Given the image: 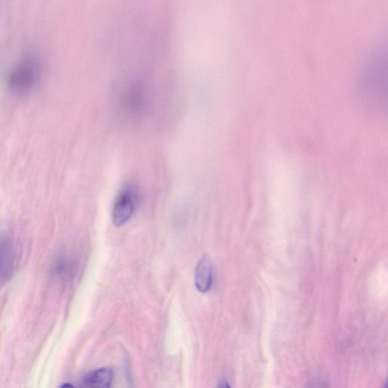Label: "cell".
<instances>
[{"mask_svg": "<svg viewBox=\"0 0 388 388\" xmlns=\"http://www.w3.org/2000/svg\"><path fill=\"white\" fill-rule=\"evenodd\" d=\"M113 380V371L109 368L95 370L83 380V387L106 388L111 386Z\"/></svg>", "mask_w": 388, "mask_h": 388, "instance_id": "obj_6", "label": "cell"}, {"mask_svg": "<svg viewBox=\"0 0 388 388\" xmlns=\"http://www.w3.org/2000/svg\"><path fill=\"white\" fill-rule=\"evenodd\" d=\"M41 73L42 62L40 56L34 52L26 53L10 71L9 88L16 93H28L39 82Z\"/></svg>", "mask_w": 388, "mask_h": 388, "instance_id": "obj_1", "label": "cell"}, {"mask_svg": "<svg viewBox=\"0 0 388 388\" xmlns=\"http://www.w3.org/2000/svg\"><path fill=\"white\" fill-rule=\"evenodd\" d=\"M220 387H229L228 382L225 380H223L221 382H220Z\"/></svg>", "mask_w": 388, "mask_h": 388, "instance_id": "obj_7", "label": "cell"}, {"mask_svg": "<svg viewBox=\"0 0 388 388\" xmlns=\"http://www.w3.org/2000/svg\"><path fill=\"white\" fill-rule=\"evenodd\" d=\"M137 201L135 186L127 185L118 191L113 208V221L116 226H123L130 220L136 211Z\"/></svg>", "mask_w": 388, "mask_h": 388, "instance_id": "obj_3", "label": "cell"}, {"mask_svg": "<svg viewBox=\"0 0 388 388\" xmlns=\"http://www.w3.org/2000/svg\"><path fill=\"white\" fill-rule=\"evenodd\" d=\"M15 265V250L11 240L6 237L0 238V285L10 280Z\"/></svg>", "mask_w": 388, "mask_h": 388, "instance_id": "obj_4", "label": "cell"}, {"mask_svg": "<svg viewBox=\"0 0 388 388\" xmlns=\"http://www.w3.org/2000/svg\"><path fill=\"white\" fill-rule=\"evenodd\" d=\"M195 286L201 293H206L213 284V268L208 257H203L196 267Z\"/></svg>", "mask_w": 388, "mask_h": 388, "instance_id": "obj_5", "label": "cell"}, {"mask_svg": "<svg viewBox=\"0 0 388 388\" xmlns=\"http://www.w3.org/2000/svg\"><path fill=\"white\" fill-rule=\"evenodd\" d=\"M386 71H384L382 60L369 67L362 81V95L369 106L383 111L387 104Z\"/></svg>", "mask_w": 388, "mask_h": 388, "instance_id": "obj_2", "label": "cell"}]
</instances>
